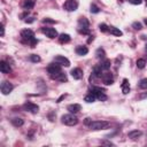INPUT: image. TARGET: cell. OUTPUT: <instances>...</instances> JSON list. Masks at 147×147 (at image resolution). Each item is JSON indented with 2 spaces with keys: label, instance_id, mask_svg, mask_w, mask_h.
<instances>
[{
  "label": "cell",
  "instance_id": "28",
  "mask_svg": "<svg viewBox=\"0 0 147 147\" xmlns=\"http://www.w3.org/2000/svg\"><path fill=\"white\" fill-rule=\"evenodd\" d=\"M139 88L142 89V90H146L147 89V78H142L139 82Z\"/></svg>",
  "mask_w": 147,
  "mask_h": 147
},
{
  "label": "cell",
  "instance_id": "35",
  "mask_svg": "<svg viewBox=\"0 0 147 147\" xmlns=\"http://www.w3.org/2000/svg\"><path fill=\"white\" fill-rule=\"evenodd\" d=\"M43 23H49V24H53V23H55V21H54V20H51V19H44V20H43Z\"/></svg>",
  "mask_w": 147,
  "mask_h": 147
},
{
  "label": "cell",
  "instance_id": "13",
  "mask_svg": "<svg viewBox=\"0 0 147 147\" xmlns=\"http://www.w3.org/2000/svg\"><path fill=\"white\" fill-rule=\"evenodd\" d=\"M70 74H71L74 80H82L83 78V71L81 68H74Z\"/></svg>",
  "mask_w": 147,
  "mask_h": 147
},
{
  "label": "cell",
  "instance_id": "18",
  "mask_svg": "<svg viewBox=\"0 0 147 147\" xmlns=\"http://www.w3.org/2000/svg\"><path fill=\"white\" fill-rule=\"evenodd\" d=\"M121 88H122V92H123V94H128V93L130 92V84H129V81H128L126 78H124V80H123V83H122Z\"/></svg>",
  "mask_w": 147,
  "mask_h": 147
},
{
  "label": "cell",
  "instance_id": "25",
  "mask_svg": "<svg viewBox=\"0 0 147 147\" xmlns=\"http://www.w3.org/2000/svg\"><path fill=\"white\" fill-rule=\"evenodd\" d=\"M100 67L102 68V70H104V71L108 70V69L110 68V61H109V60H105V61H102V62L100 63Z\"/></svg>",
  "mask_w": 147,
  "mask_h": 147
},
{
  "label": "cell",
  "instance_id": "12",
  "mask_svg": "<svg viewBox=\"0 0 147 147\" xmlns=\"http://www.w3.org/2000/svg\"><path fill=\"white\" fill-rule=\"evenodd\" d=\"M54 62L59 63L60 65H64V67H69L70 65V61L67 57H64L63 55H56L54 57Z\"/></svg>",
  "mask_w": 147,
  "mask_h": 147
},
{
  "label": "cell",
  "instance_id": "23",
  "mask_svg": "<svg viewBox=\"0 0 147 147\" xmlns=\"http://www.w3.org/2000/svg\"><path fill=\"white\" fill-rule=\"evenodd\" d=\"M70 36L68 35V33H61L60 36H59V40H60V43H69L70 41Z\"/></svg>",
  "mask_w": 147,
  "mask_h": 147
},
{
  "label": "cell",
  "instance_id": "36",
  "mask_svg": "<svg viewBox=\"0 0 147 147\" xmlns=\"http://www.w3.org/2000/svg\"><path fill=\"white\" fill-rule=\"evenodd\" d=\"M91 122H92V120H91L90 117H86V118H85V121H84L85 125H90V124H91Z\"/></svg>",
  "mask_w": 147,
  "mask_h": 147
},
{
  "label": "cell",
  "instance_id": "14",
  "mask_svg": "<svg viewBox=\"0 0 147 147\" xmlns=\"http://www.w3.org/2000/svg\"><path fill=\"white\" fill-rule=\"evenodd\" d=\"M102 81H104V83L106 85H112L114 83V77H113L112 74L106 72V74H104V75H102Z\"/></svg>",
  "mask_w": 147,
  "mask_h": 147
},
{
  "label": "cell",
  "instance_id": "40",
  "mask_svg": "<svg viewBox=\"0 0 147 147\" xmlns=\"http://www.w3.org/2000/svg\"><path fill=\"white\" fill-rule=\"evenodd\" d=\"M138 98H139V99H144V98H147V93H145V94H141V96H139Z\"/></svg>",
  "mask_w": 147,
  "mask_h": 147
},
{
  "label": "cell",
  "instance_id": "7",
  "mask_svg": "<svg viewBox=\"0 0 147 147\" xmlns=\"http://www.w3.org/2000/svg\"><path fill=\"white\" fill-rule=\"evenodd\" d=\"M21 37H22V39H23L24 41L30 43V41L35 38V33H33V31H32V30H30V29H25V30H23V31L21 32Z\"/></svg>",
  "mask_w": 147,
  "mask_h": 147
},
{
  "label": "cell",
  "instance_id": "30",
  "mask_svg": "<svg viewBox=\"0 0 147 147\" xmlns=\"http://www.w3.org/2000/svg\"><path fill=\"white\" fill-rule=\"evenodd\" d=\"M56 81H59V82H67V76H65V74L61 72L60 75H59V77L56 78Z\"/></svg>",
  "mask_w": 147,
  "mask_h": 147
},
{
  "label": "cell",
  "instance_id": "29",
  "mask_svg": "<svg viewBox=\"0 0 147 147\" xmlns=\"http://www.w3.org/2000/svg\"><path fill=\"white\" fill-rule=\"evenodd\" d=\"M40 60H41V59H40V56H39V55H37V54H32V55H30V61H31V62H36V63H37V62H40Z\"/></svg>",
  "mask_w": 147,
  "mask_h": 147
},
{
  "label": "cell",
  "instance_id": "38",
  "mask_svg": "<svg viewBox=\"0 0 147 147\" xmlns=\"http://www.w3.org/2000/svg\"><path fill=\"white\" fill-rule=\"evenodd\" d=\"M0 29H1V36H4L5 35V28H4L3 24H1V27H0Z\"/></svg>",
  "mask_w": 147,
  "mask_h": 147
},
{
  "label": "cell",
  "instance_id": "37",
  "mask_svg": "<svg viewBox=\"0 0 147 147\" xmlns=\"http://www.w3.org/2000/svg\"><path fill=\"white\" fill-rule=\"evenodd\" d=\"M101 144H102V145H109V146H113V145H114V144L110 142V141H101Z\"/></svg>",
  "mask_w": 147,
  "mask_h": 147
},
{
  "label": "cell",
  "instance_id": "9",
  "mask_svg": "<svg viewBox=\"0 0 147 147\" xmlns=\"http://www.w3.org/2000/svg\"><path fill=\"white\" fill-rule=\"evenodd\" d=\"M23 109L29 112V113H32V114H37L39 112V107L32 102H27L23 105Z\"/></svg>",
  "mask_w": 147,
  "mask_h": 147
},
{
  "label": "cell",
  "instance_id": "4",
  "mask_svg": "<svg viewBox=\"0 0 147 147\" xmlns=\"http://www.w3.org/2000/svg\"><path fill=\"white\" fill-rule=\"evenodd\" d=\"M89 28H90L89 21H88L85 17H81V19L78 20V31H80L81 33L86 35V33H89Z\"/></svg>",
  "mask_w": 147,
  "mask_h": 147
},
{
  "label": "cell",
  "instance_id": "5",
  "mask_svg": "<svg viewBox=\"0 0 147 147\" xmlns=\"http://www.w3.org/2000/svg\"><path fill=\"white\" fill-rule=\"evenodd\" d=\"M91 92L96 96V98L98 100H101V101H106L107 100V96H106V90L105 89H101V88H92Z\"/></svg>",
  "mask_w": 147,
  "mask_h": 147
},
{
  "label": "cell",
  "instance_id": "10",
  "mask_svg": "<svg viewBox=\"0 0 147 147\" xmlns=\"http://www.w3.org/2000/svg\"><path fill=\"white\" fill-rule=\"evenodd\" d=\"M102 68L100 67V64H98V65H96L94 68H93V71H92V75H91V77H90V80H94V78H101L102 77Z\"/></svg>",
  "mask_w": 147,
  "mask_h": 147
},
{
  "label": "cell",
  "instance_id": "21",
  "mask_svg": "<svg viewBox=\"0 0 147 147\" xmlns=\"http://www.w3.org/2000/svg\"><path fill=\"white\" fill-rule=\"evenodd\" d=\"M108 32H110L112 35H114V36H117V37H121V36L123 35V32H122L120 29L115 28V27H109V31H108Z\"/></svg>",
  "mask_w": 147,
  "mask_h": 147
},
{
  "label": "cell",
  "instance_id": "43",
  "mask_svg": "<svg viewBox=\"0 0 147 147\" xmlns=\"http://www.w3.org/2000/svg\"><path fill=\"white\" fill-rule=\"evenodd\" d=\"M146 51H147V45H146Z\"/></svg>",
  "mask_w": 147,
  "mask_h": 147
},
{
  "label": "cell",
  "instance_id": "32",
  "mask_svg": "<svg viewBox=\"0 0 147 147\" xmlns=\"http://www.w3.org/2000/svg\"><path fill=\"white\" fill-rule=\"evenodd\" d=\"M91 13H93V14H97V13H99L100 12V9H99V7L98 6H96V5H91Z\"/></svg>",
  "mask_w": 147,
  "mask_h": 147
},
{
  "label": "cell",
  "instance_id": "22",
  "mask_svg": "<svg viewBox=\"0 0 147 147\" xmlns=\"http://www.w3.org/2000/svg\"><path fill=\"white\" fill-rule=\"evenodd\" d=\"M12 124L14 126H16V128H20V126H22L24 124V121L22 118H20V117H15V118L12 120Z\"/></svg>",
  "mask_w": 147,
  "mask_h": 147
},
{
  "label": "cell",
  "instance_id": "44",
  "mask_svg": "<svg viewBox=\"0 0 147 147\" xmlns=\"http://www.w3.org/2000/svg\"><path fill=\"white\" fill-rule=\"evenodd\" d=\"M146 5H147V0H146Z\"/></svg>",
  "mask_w": 147,
  "mask_h": 147
},
{
  "label": "cell",
  "instance_id": "16",
  "mask_svg": "<svg viewBox=\"0 0 147 147\" xmlns=\"http://www.w3.org/2000/svg\"><path fill=\"white\" fill-rule=\"evenodd\" d=\"M141 134H142V132H141L140 130H132V131H130V132L128 133V137H129L130 139H132V140H136V139H138Z\"/></svg>",
  "mask_w": 147,
  "mask_h": 147
},
{
  "label": "cell",
  "instance_id": "26",
  "mask_svg": "<svg viewBox=\"0 0 147 147\" xmlns=\"http://www.w3.org/2000/svg\"><path fill=\"white\" fill-rule=\"evenodd\" d=\"M105 55H106V53H105V49H104V48H98V49H97L96 56H97L98 59H104Z\"/></svg>",
  "mask_w": 147,
  "mask_h": 147
},
{
  "label": "cell",
  "instance_id": "20",
  "mask_svg": "<svg viewBox=\"0 0 147 147\" xmlns=\"http://www.w3.org/2000/svg\"><path fill=\"white\" fill-rule=\"evenodd\" d=\"M76 53L78 55H86L89 53V48L86 46H77L76 47Z\"/></svg>",
  "mask_w": 147,
  "mask_h": 147
},
{
  "label": "cell",
  "instance_id": "15",
  "mask_svg": "<svg viewBox=\"0 0 147 147\" xmlns=\"http://www.w3.org/2000/svg\"><path fill=\"white\" fill-rule=\"evenodd\" d=\"M0 69H1V72L3 74H9L11 72V65L6 62V61H1L0 62Z\"/></svg>",
  "mask_w": 147,
  "mask_h": 147
},
{
  "label": "cell",
  "instance_id": "41",
  "mask_svg": "<svg viewBox=\"0 0 147 147\" xmlns=\"http://www.w3.org/2000/svg\"><path fill=\"white\" fill-rule=\"evenodd\" d=\"M64 97H65V94H63V96H61V97H60V98L57 99V101H56V102H61V100H62V99H63Z\"/></svg>",
  "mask_w": 147,
  "mask_h": 147
},
{
  "label": "cell",
  "instance_id": "31",
  "mask_svg": "<svg viewBox=\"0 0 147 147\" xmlns=\"http://www.w3.org/2000/svg\"><path fill=\"white\" fill-rule=\"evenodd\" d=\"M99 29H100V31H102V32H108V31H109V27H107L105 23L100 24V25H99Z\"/></svg>",
  "mask_w": 147,
  "mask_h": 147
},
{
  "label": "cell",
  "instance_id": "2",
  "mask_svg": "<svg viewBox=\"0 0 147 147\" xmlns=\"http://www.w3.org/2000/svg\"><path fill=\"white\" fill-rule=\"evenodd\" d=\"M61 122L65 125H69V126H72V125H76L78 123V118L74 115L72 113L70 114H65L61 117Z\"/></svg>",
  "mask_w": 147,
  "mask_h": 147
},
{
  "label": "cell",
  "instance_id": "24",
  "mask_svg": "<svg viewBox=\"0 0 147 147\" xmlns=\"http://www.w3.org/2000/svg\"><path fill=\"white\" fill-rule=\"evenodd\" d=\"M96 99H97V98H96V96H94L92 92H90V93H89V94H88V96L84 98V100H85L86 102H89V104L94 102V101H96Z\"/></svg>",
  "mask_w": 147,
  "mask_h": 147
},
{
  "label": "cell",
  "instance_id": "8",
  "mask_svg": "<svg viewBox=\"0 0 147 147\" xmlns=\"http://www.w3.org/2000/svg\"><path fill=\"white\" fill-rule=\"evenodd\" d=\"M13 84L12 83H9V82H7V81H4L3 83H1V93L4 94V96H8L12 91H13Z\"/></svg>",
  "mask_w": 147,
  "mask_h": 147
},
{
  "label": "cell",
  "instance_id": "6",
  "mask_svg": "<svg viewBox=\"0 0 147 147\" xmlns=\"http://www.w3.org/2000/svg\"><path fill=\"white\" fill-rule=\"evenodd\" d=\"M78 7V3L76 0H67L63 5V8L67 11V12H75Z\"/></svg>",
  "mask_w": 147,
  "mask_h": 147
},
{
  "label": "cell",
  "instance_id": "33",
  "mask_svg": "<svg viewBox=\"0 0 147 147\" xmlns=\"http://www.w3.org/2000/svg\"><path fill=\"white\" fill-rule=\"evenodd\" d=\"M132 27L136 29V30H140L142 27H141V23H139V22H134V23H132Z\"/></svg>",
  "mask_w": 147,
  "mask_h": 147
},
{
  "label": "cell",
  "instance_id": "1",
  "mask_svg": "<svg viewBox=\"0 0 147 147\" xmlns=\"http://www.w3.org/2000/svg\"><path fill=\"white\" fill-rule=\"evenodd\" d=\"M47 71H48L49 77H51L52 80H56V78L59 77V75L62 72V71H61V65H60L59 63H56V62L49 63L48 67H47Z\"/></svg>",
  "mask_w": 147,
  "mask_h": 147
},
{
  "label": "cell",
  "instance_id": "34",
  "mask_svg": "<svg viewBox=\"0 0 147 147\" xmlns=\"http://www.w3.org/2000/svg\"><path fill=\"white\" fill-rule=\"evenodd\" d=\"M129 3H131L132 5H140L142 3V0H128Z\"/></svg>",
  "mask_w": 147,
  "mask_h": 147
},
{
  "label": "cell",
  "instance_id": "17",
  "mask_svg": "<svg viewBox=\"0 0 147 147\" xmlns=\"http://www.w3.org/2000/svg\"><path fill=\"white\" fill-rule=\"evenodd\" d=\"M81 105H78V104H72V105H69L68 107H67V109L70 112V113H72V114H76V113H78L80 110H81Z\"/></svg>",
  "mask_w": 147,
  "mask_h": 147
},
{
  "label": "cell",
  "instance_id": "27",
  "mask_svg": "<svg viewBox=\"0 0 147 147\" xmlns=\"http://www.w3.org/2000/svg\"><path fill=\"white\" fill-rule=\"evenodd\" d=\"M136 64H137V67H138L139 69H144V68L146 67V60H144V59H139V60H137Z\"/></svg>",
  "mask_w": 147,
  "mask_h": 147
},
{
  "label": "cell",
  "instance_id": "39",
  "mask_svg": "<svg viewBox=\"0 0 147 147\" xmlns=\"http://www.w3.org/2000/svg\"><path fill=\"white\" fill-rule=\"evenodd\" d=\"M27 23H32L33 22V17H29V20H25Z\"/></svg>",
  "mask_w": 147,
  "mask_h": 147
},
{
  "label": "cell",
  "instance_id": "19",
  "mask_svg": "<svg viewBox=\"0 0 147 147\" xmlns=\"http://www.w3.org/2000/svg\"><path fill=\"white\" fill-rule=\"evenodd\" d=\"M35 4H36V0H25V1L23 3V8L27 9V11L32 9Z\"/></svg>",
  "mask_w": 147,
  "mask_h": 147
},
{
  "label": "cell",
  "instance_id": "42",
  "mask_svg": "<svg viewBox=\"0 0 147 147\" xmlns=\"http://www.w3.org/2000/svg\"><path fill=\"white\" fill-rule=\"evenodd\" d=\"M145 24L147 25V19H145Z\"/></svg>",
  "mask_w": 147,
  "mask_h": 147
},
{
  "label": "cell",
  "instance_id": "11",
  "mask_svg": "<svg viewBox=\"0 0 147 147\" xmlns=\"http://www.w3.org/2000/svg\"><path fill=\"white\" fill-rule=\"evenodd\" d=\"M41 31H43V33H45V35H46L48 38H51V39L57 37V31H56L54 28H43Z\"/></svg>",
  "mask_w": 147,
  "mask_h": 147
},
{
  "label": "cell",
  "instance_id": "3",
  "mask_svg": "<svg viewBox=\"0 0 147 147\" xmlns=\"http://www.w3.org/2000/svg\"><path fill=\"white\" fill-rule=\"evenodd\" d=\"M108 125H109V123L106 122V121H92L91 124L89 125V128H90L92 131H99V130L107 129Z\"/></svg>",
  "mask_w": 147,
  "mask_h": 147
}]
</instances>
